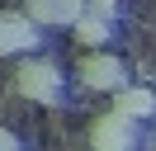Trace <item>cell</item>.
<instances>
[{
  "label": "cell",
  "mask_w": 156,
  "mask_h": 151,
  "mask_svg": "<svg viewBox=\"0 0 156 151\" xmlns=\"http://www.w3.org/2000/svg\"><path fill=\"white\" fill-rule=\"evenodd\" d=\"M38 47V24L29 14H0V57Z\"/></svg>",
  "instance_id": "277c9868"
},
{
  "label": "cell",
  "mask_w": 156,
  "mask_h": 151,
  "mask_svg": "<svg viewBox=\"0 0 156 151\" xmlns=\"http://www.w3.org/2000/svg\"><path fill=\"white\" fill-rule=\"evenodd\" d=\"M71 38H76L80 47H90V52H99V47L109 43V24H104V19H95V14L85 9V14L71 24Z\"/></svg>",
  "instance_id": "8992f818"
},
{
  "label": "cell",
  "mask_w": 156,
  "mask_h": 151,
  "mask_svg": "<svg viewBox=\"0 0 156 151\" xmlns=\"http://www.w3.org/2000/svg\"><path fill=\"white\" fill-rule=\"evenodd\" d=\"M85 9H90V14H95V19H104V24H109V19H114V0H85Z\"/></svg>",
  "instance_id": "ba28073f"
},
{
  "label": "cell",
  "mask_w": 156,
  "mask_h": 151,
  "mask_svg": "<svg viewBox=\"0 0 156 151\" xmlns=\"http://www.w3.org/2000/svg\"><path fill=\"white\" fill-rule=\"evenodd\" d=\"M80 85H90V90H123V61L109 52H85L80 57Z\"/></svg>",
  "instance_id": "7a4b0ae2"
},
{
  "label": "cell",
  "mask_w": 156,
  "mask_h": 151,
  "mask_svg": "<svg viewBox=\"0 0 156 151\" xmlns=\"http://www.w3.org/2000/svg\"><path fill=\"white\" fill-rule=\"evenodd\" d=\"M90 146L95 151H128L133 146V118L123 113H99L90 123Z\"/></svg>",
  "instance_id": "3957f363"
},
{
  "label": "cell",
  "mask_w": 156,
  "mask_h": 151,
  "mask_svg": "<svg viewBox=\"0 0 156 151\" xmlns=\"http://www.w3.org/2000/svg\"><path fill=\"white\" fill-rule=\"evenodd\" d=\"M14 90H19L24 99H33V104H52V99L62 94V76H57V66H52V61L29 57V61L14 66Z\"/></svg>",
  "instance_id": "6da1fadb"
},
{
  "label": "cell",
  "mask_w": 156,
  "mask_h": 151,
  "mask_svg": "<svg viewBox=\"0 0 156 151\" xmlns=\"http://www.w3.org/2000/svg\"><path fill=\"white\" fill-rule=\"evenodd\" d=\"M114 113H123V118H151L156 113V90H147V85H123L114 99Z\"/></svg>",
  "instance_id": "5b68a950"
},
{
  "label": "cell",
  "mask_w": 156,
  "mask_h": 151,
  "mask_svg": "<svg viewBox=\"0 0 156 151\" xmlns=\"http://www.w3.org/2000/svg\"><path fill=\"white\" fill-rule=\"evenodd\" d=\"M0 151H19V142H14V132H5V128H0Z\"/></svg>",
  "instance_id": "9c48e42d"
},
{
  "label": "cell",
  "mask_w": 156,
  "mask_h": 151,
  "mask_svg": "<svg viewBox=\"0 0 156 151\" xmlns=\"http://www.w3.org/2000/svg\"><path fill=\"white\" fill-rule=\"evenodd\" d=\"M52 9H57V24H76L80 14H85V0H52Z\"/></svg>",
  "instance_id": "52a82bcc"
}]
</instances>
